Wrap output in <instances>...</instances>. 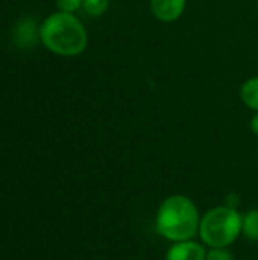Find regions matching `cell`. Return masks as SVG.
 I'll list each match as a JSON object with an SVG mask.
<instances>
[{
    "instance_id": "cell-1",
    "label": "cell",
    "mask_w": 258,
    "mask_h": 260,
    "mask_svg": "<svg viewBox=\"0 0 258 260\" xmlns=\"http://www.w3.org/2000/svg\"><path fill=\"white\" fill-rule=\"evenodd\" d=\"M40 41L59 56H78L88 44V35L81 20L70 12H53L40 24Z\"/></svg>"
},
{
    "instance_id": "cell-2",
    "label": "cell",
    "mask_w": 258,
    "mask_h": 260,
    "mask_svg": "<svg viewBox=\"0 0 258 260\" xmlns=\"http://www.w3.org/2000/svg\"><path fill=\"white\" fill-rule=\"evenodd\" d=\"M198 229V209L189 198L175 195L161 204L157 216V230L166 239L184 242L192 239Z\"/></svg>"
},
{
    "instance_id": "cell-3",
    "label": "cell",
    "mask_w": 258,
    "mask_h": 260,
    "mask_svg": "<svg viewBox=\"0 0 258 260\" xmlns=\"http://www.w3.org/2000/svg\"><path fill=\"white\" fill-rule=\"evenodd\" d=\"M242 229V218L231 207H216L210 210L199 224L202 241L213 248H224L233 244Z\"/></svg>"
},
{
    "instance_id": "cell-4",
    "label": "cell",
    "mask_w": 258,
    "mask_h": 260,
    "mask_svg": "<svg viewBox=\"0 0 258 260\" xmlns=\"http://www.w3.org/2000/svg\"><path fill=\"white\" fill-rule=\"evenodd\" d=\"M154 17L163 23H172L182 17L187 0H149Z\"/></svg>"
},
{
    "instance_id": "cell-5",
    "label": "cell",
    "mask_w": 258,
    "mask_h": 260,
    "mask_svg": "<svg viewBox=\"0 0 258 260\" xmlns=\"http://www.w3.org/2000/svg\"><path fill=\"white\" fill-rule=\"evenodd\" d=\"M207 253L204 247H201L196 242L184 241L172 247L167 253L166 260H205Z\"/></svg>"
},
{
    "instance_id": "cell-6",
    "label": "cell",
    "mask_w": 258,
    "mask_h": 260,
    "mask_svg": "<svg viewBox=\"0 0 258 260\" xmlns=\"http://www.w3.org/2000/svg\"><path fill=\"white\" fill-rule=\"evenodd\" d=\"M35 20L26 18L18 23L15 29V40L20 46H30L40 40V26H35Z\"/></svg>"
},
{
    "instance_id": "cell-7",
    "label": "cell",
    "mask_w": 258,
    "mask_h": 260,
    "mask_svg": "<svg viewBox=\"0 0 258 260\" xmlns=\"http://www.w3.org/2000/svg\"><path fill=\"white\" fill-rule=\"evenodd\" d=\"M240 99L248 108L258 111V76L249 78L242 84Z\"/></svg>"
},
{
    "instance_id": "cell-8",
    "label": "cell",
    "mask_w": 258,
    "mask_h": 260,
    "mask_svg": "<svg viewBox=\"0 0 258 260\" xmlns=\"http://www.w3.org/2000/svg\"><path fill=\"white\" fill-rule=\"evenodd\" d=\"M109 8V0H84L82 9L91 17L103 15Z\"/></svg>"
},
{
    "instance_id": "cell-9",
    "label": "cell",
    "mask_w": 258,
    "mask_h": 260,
    "mask_svg": "<svg viewBox=\"0 0 258 260\" xmlns=\"http://www.w3.org/2000/svg\"><path fill=\"white\" fill-rule=\"evenodd\" d=\"M243 230L249 239H258V212H249L246 215Z\"/></svg>"
},
{
    "instance_id": "cell-10",
    "label": "cell",
    "mask_w": 258,
    "mask_h": 260,
    "mask_svg": "<svg viewBox=\"0 0 258 260\" xmlns=\"http://www.w3.org/2000/svg\"><path fill=\"white\" fill-rule=\"evenodd\" d=\"M82 2L84 0H55V5H56L58 11L75 14L78 9L82 8Z\"/></svg>"
},
{
    "instance_id": "cell-11",
    "label": "cell",
    "mask_w": 258,
    "mask_h": 260,
    "mask_svg": "<svg viewBox=\"0 0 258 260\" xmlns=\"http://www.w3.org/2000/svg\"><path fill=\"white\" fill-rule=\"evenodd\" d=\"M207 260H233V256L225 250L216 248V250H211L207 254Z\"/></svg>"
},
{
    "instance_id": "cell-12",
    "label": "cell",
    "mask_w": 258,
    "mask_h": 260,
    "mask_svg": "<svg viewBox=\"0 0 258 260\" xmlns=\"http://www.w3.org/2000/svg\"><path fill=\"white\" fill-rule=\"evenodd\" d=\"M251 131L258 136V111H255V114L252 116V119H251Z\"/></svg>"
}]
</instances>
